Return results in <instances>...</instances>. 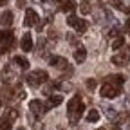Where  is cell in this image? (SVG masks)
<instances>
[{"instance_id":"6da1fadb","label":"cell","mask_w":130,"mask_h":130,"mask_svg":"<svg viewBox=\"0 0 130 130\" xmlns=\"http://www.w3.org/2000/svg\"><path fill=\"white\" fill-rule=\"evenodd\" d=\"M123 83H125V76H121V74H110V76H107V78L103 79L101 89H100L101 98H108V100L118 98V96L121 94Z\"/></svg>"},{"instance_id":"7a4b0ae2","label":"cell","mask_w":130,"mask_h":130,"mask_svg":"<svg viewBox=\"0 0 130 130\" xmlns=\"http://www.w3.org/2000/svg\"><path fill=\"white\" fill-rule=\"evenodd\" d=\"M83 112H85V105H83V101H81V98L76 94L69 101V105H67V116H69L71 125H76L79 121V118L83 116Z\"/></svg>"},{"instance_id":"3957f363","label":"cell","mask_w":130,"mask_h":130,"mask_svg":"<svg viewBox=\"0 0 130 130\" xmlns=\"http://www.w3.org/2000/svg\"><path fill=\"white\" fill-rule=\"evenodd\" d=\"M47 79H49V74H47L45 71H42V69H36V71L29 72V74H27V78H25L27 85H29L31 89H38L42 83H45Z\"/></svg>"},{"instance_id":"277c9868","label":"cell","mask_w":130,"mask_h":130,"mask_svg":"<svg viewBox=\"0 0 130 130\" xmlns=\"http://www.w3.org/2000/svg\"><path fill=\"white\" fill-rule=\"evenodd\" d=\"M14 47V35L13 31H0V54H4Z\"/></svg>"},{"instance_id":"5b68a950","label":"cell","mask_w":130,"mask_h":130,"mask_svg":"<svg viewBox=\"0 0 130 130\" xmlns=\"http://www.w3.org/2000/svg\"><path fill=\"white\" fill-rule=\"evenodd\" d=\"M49 110V107L45 105V103H42L40 100H32L31 103H29V116L31 118H42L43 116V114Z\"/></svg>"},{"instance_id":"8992f818","label":"cell","mask_w":130,"mask_h":130,"mask_svg":"<svg viewBox=\"0 0 130 130\" xmlns=\"http://www.w3.org/2000/svg\"><path fill=\"white\" fill-rule=\"evenodd\" d=\"M67 24H69L74 31H78V32H85L87 27H89V24H87L83 18H78V16H74V14H69V16H67Z\"/></svg>"},{"instance_id":"52a82bcc","label":"cell","mask_w":130,"mask_h":130,"mask_svg":"<svg viewBox=\"0 0 130 130\" xmlns=\"http://www.w3.org/2000/svg\"><path fill=\"white\" fill-rule=\"evenodd\" d=\"M128 61H130V49L128 47H125L123 51H119L118 54L112 56V63L118 65V67H125Z\"/></svg>"},{"instance_id":"ba28073f","label":"cell","mask_w":130,"mask_h":130,"mask_svg":"<svg viewBox=\"0 0 130 130\" xmlns=\"http://www.w3.org/2000/svg\"><path fill=\"white\" fill-rule=\"evenodd\" d=\"M40 18H38V13L35 9H25V16H24V25L25 27H32V25H38Z\"/></svg>"},{"instance_id":"9c48e42d","label":"cell","mask_w":130,"mask_h":130,"mask_svg":"<svg viewBox=\"0 0 130 130\" xmlns=\"http://www.w3.org/2000/svg\"><path fill=\"white\" fill-rule=\"evenodd\" d=\"M14 79H16V72L13 69V65L7 63L6 67L2 69V81H4V85H11Z\"/></svg>"},{"instance_id":"30bf717a","label":"cell","mask_w":130,"mask_h":130,"mask_svg":"<svg viewBox=\"0 0 130 130\" xmlns=\"http://www.w3.org/2000/svg\"><path fill=\"white\" fill-rule=\"evenodd\" d=\"M49 65H51V67H56V69H69L71 65L67 63V60L65 58H61V56H51L49 58Z\"/></svg>"},{"instance_id":"8fae6325","label":"cell","mask_w":130,"mask_h":130,"mask_svg":"<svg viewBox=\"0 0 130 130\" xmlns=\"http://www.w3.org/2000/svg\"><path fill=\"white\" fill-rule=\"evenodd\" d=\"M20 47H22V51H24V53H29L31 49H32V36H31V32H25V35L22 36V40H20Z\"/></svg>"},{"instance_id":"7c38bea8","label":"cell","mask_w":130,"mask_h":130,"mask_svg":"<svg viewBox=\"0 0 130 130\" xmlns=\"http://www.w3.org/2000/svg\"><path fill=\"white\" fill-rule=\"evenodd\" d=\"M61 101H63L61 94H51V96H49V100H47V107L49 108H54V107L61 105Z\"/></svg>"},{"instance_id":"4fadbf2b","label":"cell","mask_w":130,"mask_h":130,"mask_svg":"<svg viewBox=\"0 0 130 130\" xmlns=\"http://www.w3.org/2000/svg\"><path fill=\"white\" fill-rule=\"evenodd\" d=\"M13 24V13L11 11H4L2 16H0V25L2 27H9Z\"/></svg>"},{"instance_id":"5bb4252c","label":"cell","mask_w":130,"mask_h":130,"mask_svg":"<svg viewBox=\"0 0 130 130\" xmlns=\"http://www.w3.org/2000/svg\"><path fill=\"white\" fill-rule=\"evenodd\" d=\"M85 58H87V51H85L83 47H78L76 53H74V61H76V63H83Z\"/></svg>"},{"instance_id":"9a60e30c","label":"cell","mask_w":130,"mask_h":130,"mask_svg":"<svg viewBox=\"0 0 130 130\" xmlns=\"http://www.w3.org/2000/svg\"><path fill=\"white\" fill-rule=\"evenodd\" d=\"M13 63L18 65L22 71H27V69H29V61H27L24 56H14V58H13Z\"/></svg>"},{"instance_id":"2e32d148","label":"cell","mask_w":130,"mask_h":130,"mask_svg":"<svg viewBox=\"0 0 130 130\" xmlns=\"http://www.w3.org/2000/svg\"><path fill=\"white\" fill-rule=\"evenodd\" d=\"M18 116H20V112H18V108H9V110L6 112V116H4V118H6V119H7L9 123H13V121H14L16 118H18Z\"/></svg>"},{"instance_id":"e0dca14e","label":"cell","mask_w":130,"mask_h":130,"mask_svg":"<svg viewBox=\"0 0 130 130\" xmlns=\"http://www.w3.org/2000/svg\"><path fill=\"white\" fill-rule=\"evenodd\" d=\"M87 121H89V123H96V121H100V112H98L96 108L89 110V114H87Z\"/></svg>"},{"instance_id":"ac0fdd59","label":"cell","mask_w":130,"mask_h":130,"mask_svg":"<svg viewBox=\"0 0 130 130\" xmlns=\"http://www.w3.org/2000/svg\"><path fill=\"white\" fill-rule=\"evenodd\" d=\"M123 45H125V38H123V35H119V36H116V38H114V42H112V49H114V51L121 49Z\"/></svg>"},{"instance_id":"d6986e66","label":"cell","mask_w":130,"mask_h":130,"mask_svg":"<svg viewBox=\"0 0 130 130\" xmlns=\"http://www.w3.org/2000/svg\"><path fill=\"white\" fill-rule=\"evenodd\" d=\"M108 4L110 6H114V7H116V9H119V11H125V13H130L125 6H123V2H121V0H108Z\"/></svg>"},{"instance_id":"ffe728a7","label":"cell","mask_w":130,"mask_h":130,"mask_svg":"<svg viewBox=\"0 0 130 130\" xmlns=\"http://www.w3.org/2000/svg\"><path fill=\"white\" fill-rule=\"evenodd\" d=\"M79 11L83 14H89L90 13V4L87 2V0H81V6H79Z\"/></svg>"},{"instance_id":"44dd1931","label":"cell","mask_w":130,"mask_h":130,"mask_svg":"<svg viewBox=\"0 0 130 130\" xmlns=\"http://www.w3.org/2000/svg\"><path fill=\"white\" fill-rule=\"evenodd\" d=\"M11 125H13V123H9L6 118L0 119V130H11Z\"/></svg>"},{"instance_id":"7402d4cb","label":"cell","mask_w":130,"mask_h":130,"mask_svg":"<svg viewBox=\"0 0 130 130\" xmlns=\"http://www.w3.org/2000/svg\"><path fill=\"white\" fill-rule=\"evenodd\" d=\"M85 85H87V89H89V90H94V89H96V79H92V78H90V79H87V81H85Z\"/></svg>"},{"instance_id":"603a6c76","label":"cell","mask_w":130,"mask_h":130,"mask_svg":"<svg viewBox=\"0 0 130 130\" xmlns=\"http://www.w3.org/2000/svg\"><path fill=\"white\" fill-rule=\"evenodd\" d=\"M67 38H69V42H71V43H78V38H76L74 35H67Z\"/></svg>"},{"instance_id":"cb8c5ba5","label":"cell","mask_w":130,"mask_h":130,"mask_svg":"<svg viewBox=\"0 0 130 130\" xmlns=\"http://www.w3.org/2000/svg\"><path fill=\"white\" fill-rule=\"evenodd\" d=\"M126 31L130 32V16H128V20H126Z\"/></svg>"},{"instance_id":"d4e9b609","label":"cell","mask_w":130,"mask_h":130,"mask_svg":"<svg viewBox=\"0 0 130 130\" xmlns=\"http://www.w3.org/2000/svg\"><path fill=\"white\" fill-rule=\"evenodd\" d=\"M112 130H121V126H119V125H114V128H112Z\"/></svg>"},{"instance_id":"484cf974","label":"cell","mask_w":130,"mask_h":130,"mask_svg":"<svg viewBox=\"0 0 130 130\" xmlns=\"http://www.w3.org/2000/svg\"><path fill=\"white\" fill-rule=\"evenodd\" d=\"M38 2H40V4H45V2H47V0H38Z\"/></svg>"},{"instance_id":"4316f807","label":"cell","mask_w":130,"mask_h":130,"mask_svg":"<svg viewBox=\"0 0 130 130\" xmlns=\"http://www.w3.org/2000/svg\"><path fill=\"white\" fill-rule=\"evenodd\" d=\"M126 103H128V105H130V96H128V100H126Z\"/></svg>"},{"instance_id":"83f0119b","label":"cell","mask_w":130,"mask_h":130,"mask_svg":"<svg viewBox=\"0 0 130 130\" xmlns=\"http://www.w3.org/2000/svg\"><path fill=\"white\" fill-rule=\"evenodd\" d=\"M0 6H4V2H2V0H0Z\"/></svg>"},{"instance_id":"f1b7e54d","label":"cell","mask_w":130,"mask_h":130,"mask_svg":"<svg viewBox=\"0 0 130 130\" xmlns=\"http://www.w3.org/2000/svg\"><path fill=\"white\" fill-rule=\"evenodd\" d=\"M2 2H4V4H6V2H9V0H2Z\"/></svg>"},{"instance_id":"f546056e","label":"cell","mask_w":130,"mask_h":130,"mask_svg":"<svg viewBox=\"0 0 130 130\" xmlns=\"http://www.w3.org/2000/svg\"><path fill=\"white\" fill-rule=\"evenodd\" d=\"M0 107H2V100H0Z\"/></svg>"},{"instance_id":"4dcf8cb0","label":"cell","mask_w":130,"mask_h":130,"mask_svg":"<svg viewBox=\"0 0 130 130\" xmlns=\"http://www.w3.org/2000/svg\"><path fill=\"white\" fill-rule=\"evenodd\" d=\"M98 130H105V128H98Z\"/></svg>"},{"instance_id":"1f68e13d","label":"cell","mask_w":130,"mask_h":130,"mask_svg":"<svg viewBox=\"0 0 130 130\" xmlns=\"http://www.w3.org/2000/svg\"><path fill=\"white\" fill-rule=\"evenodd\" d=\"M18 130H25V128H18Z\"/></svg>"}]
</instances>
